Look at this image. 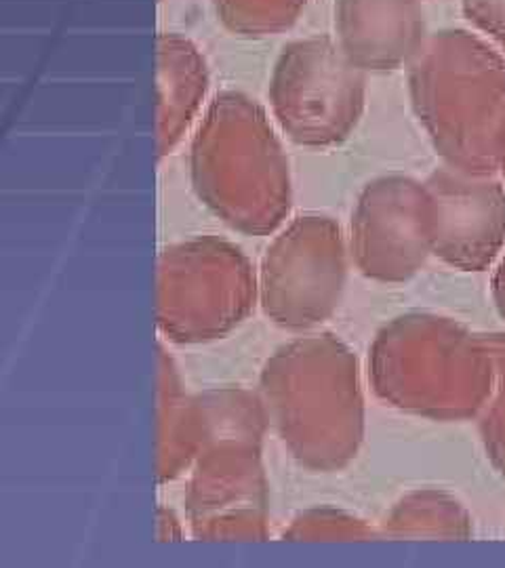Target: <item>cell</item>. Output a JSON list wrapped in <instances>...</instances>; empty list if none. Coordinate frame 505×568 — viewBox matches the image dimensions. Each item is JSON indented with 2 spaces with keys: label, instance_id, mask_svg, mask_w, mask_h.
Wrapping results in <instances>:
<instances>
[{
  "label": "cell",
  "instance_id": "5",
  "mask_svg": "<svg viewBox=\"0 0 505 568\" xmlns=\"http://www.w3.org/2000/svg\"><path fill=\"white\" fill-rule=\"evenodd\" d=\"M493 354L485 339L434 316H404L371 349L375 392L401 408L457 419L474 415L491 392Z\"/></svg>",
  "mask_w": 505,
  "mask_h": 568
},
{
  "label": "cell",
  "instance_id": "1",
  "mask_svg": "<svg viewBox=\"0 0 505 568\" xmlns=\"http://www.w3.org/2000/svg\"><path fill=\"white\" fill-rule=\"evenodd\" d=\"M262 403L307 469L333 471L356 457L364 426L356 358L333 335L283 345L263 368Z\"/></svg>",
  "mask_w": 505,
  "mask_h": 568
},
{
  "label": "cell",
  "instance_id": "12",
  "mask_svg": "<svg viewBox=\"0 0 505 568\" xmlns=\"http://www.w3.org/2000/svg\"><path fill=\"white\" fill-rule=\"evenodd\" d=\"M209 89V68L196 44L178 32L156 39V131L159 156L182 142Z\"/></svg>",
  "mask_w": 505,
  "mask_h": 568
},
{
  "label": "cell",
  "instance_id": "3",
  "mask_svg": "<svg viewBox=\"0 0 505 568\" xmlns=\"http://www.w3.org/2000/svg\"><path fill=\"white\" fill-rule=\"evenodd\" d=\"M408 93L448 166L491 175L505 121V61L476 34L446 28L408 61Z\"/></svg>",
  "mask_w": 505,
  "mask_h": 568
},
{
  "label": "cell",
  "instance_id": "18",
  "mask_svg": "<svg viewBox=\"0 0 505 568\" xmlns=\"http://www.w3.org/2000/svg\"><path fill=\"white\" fill-rule=\"evenodd\" d=\"M495 164L497 169L504 173L505 178V121L499 129V135H497V145H495Z\"/></svg>",
  "mask_w": 505,
  "mask_h": 568
},
{
  "label": "cell",
  "instance_id": "17",
  "mask_svg": "<svg viewBox=\"0 0 505 568\" xmlns=\"http://www.w3.org/2000/svg\"><path fill=\"white\" fill-rule=\"evenodd\" d=\"M462 9L472 26L505 49V0H462Z\"/></svg>",
  "mask_w": 505,
  "mask_h": 568
},
{
  "label": "cell",
  "instance_id": "7",
  "mask_svg": "<svg viewBox=\"0 0 505 568\" xmlns=\"http://www.w3.org/2000/svg\"><path fill=\"white\" fill-rule=\"evenodd\" d=\"M340 42L310 37L289 42L270 79V103L291 142L331 148L361 121L366 79Z\"/></svg>",
  "mask_w": 505,
  "mask_h": 568
},
{
  "label": "cell",
  "instance_id": "9",
  "mask_svg": "<svg viewBox=\"0 0 505 568\" xmlns=\"http://www.w3.org/2000/svg\"><path fill=\"white\" fill-rule=\"evenodd\" d=\"M432 253L425 183L382 178L368 183L352 213V255L364 276L398 283Z\"/></svg>",
  "mask_w": 505,
  "mask_h": 568
},
{
  "label": "cell",
  "instance_id": "8",
  "mask_svg": "<svg viewBox=\"0 0 505 568\" xmlns=\"http://www.w3.org/2000/svg\"><path fill=\"white\" fill-rule=\"evenodd\" d=\"M345 244L340 225L323 215H302L270 244L260 274L265 316L284 328L326 321L345 284Z\"/></svg>",
  "mask_w": 505,
  "mask_h": 568
},
{
  "label": "cell",
  "instance_id": "10",
  "mask_svg": "<svg viewBox=\"0 0 505 568\" xmlns=\"http://www.w3.org/2000/svg\"><path fill=\"white\" fill-rule=\"evenodd\" d=\"M432 253L462 270H485L505 243V190L491 175L455 166L427 182Z\"/></svg>",
  "mask_w": 505,
  "mask_h": 568
},
{
  "label": "cell",
  "instance_id": "13",
  "mask_svg": "<svg viewBox=\"0 0 505 568\" xmlns=\"http://www.w3.org/2000/svg\"><path fill=\"white\" fill-rule=\"evenodd\" d=\"M159 480L166 483L196 459L201 447V415L196 398L183 394L173 361L159 347Z\"/></svg>",
  "mask_w": 505,
  "mask_h": 568
},
{
  "label": "cell",
  "instance_id": "4",
  "mask_svg": "<svg viewBox=\"0 0 505 568\" xmlns=\"http://www.w3.org/2000/svg\"><path fill=\"white\" fill-rule=\"evenodd\" d=\"M201 447L185 495L190 523L201 539H263L265 480L262 398L241 387L209 389L196 398Z\"/></svg>",
  "mask_w": 505,
  "mask_h": 568
},
{
  "label": "cell",
  "instance_id": "14",
  "mask_svg": "<svg viewBox=\"0 0 505 568\" xmlns=\"http://www.w3.org/2000/svg\"><path fill=\"white\" fill-rule=\"evenodd\" d=\"M223 26L244 39L274 37L300 20L305 0H213Z\"/></svg>",
  "mask_w": 505,
  "mask_h": 568
},
{
  "label": "cell",
  "instance_id": "11",
  "mask_svg": "<svg viewBox=\"0 0 505 568\" xmlns=\"http://www.w3.org/2000/svg\"><path fill=\"white\" fill-rule=\"evenodd\" d=\"M335 32L363 72H392L415 58L425 34L422 0H335Z\"/></svg>",
  "mask_w": 505,
  "mask_h": 568
},
{
  "label": "cell",
  "instance_id": "2",
  "mask_svg": "<svg viewBox=\"0 0 505 568\" xmlns=\"http://www.w3.org/2000/svg\"><path fill=\"white\" fill-rule=\"evenodd\" d=\"M194 192L223 224L249 236L272 234L291 211V173L267 114L244 93L223 91L190 148Z\"/></svg>",
  "mask_w": 505,
  "mask_h": 568
},
{
  "label": "cell",
  "instance_id": "16",
  "mask_svg": "<svg viewBox=\"0 0 505 568\" xmlns=\"http://www.w3.org/2000/svg\"><path fill=\"white\" fill-rule=\"evenodd\" d=\"M371 530L364 528L358 520L345 516L342 511L331 508L310 509L302 514L293 527L284 530V539H344V537H364Z\"/></svg>",
  "mask_w": 505,
  "mask_h": 568
},
{
  "label": "cell",
  "instance_id": "15",
  "mask_svg": "<svg viewBox=\"0 0 505 568\" xmlns=\"http://www.w3.org/2000/svg\"><path fill=\"white\" fill-rule=\"evenodd\" d=\"M453 520L467 523L464 511L455 501H448L436 493H417L403 501L390 516V527L401 535H467L464 525H453Z\"/></svg>",
  "mask_w": 505,
  "mask_h": 568
},
{
  "label": "cell",
  "instance_id": "6",
  "mask_svg": "<svg viewBox=\"0 0 505 568\" xmlns=\"http://www.w3.org/2000/svg\"><path fill=\"white\" fill-rule=\"evenodd\" d=\"M260 295L239 246L199 236L166 246L159 257L156 325L178 344H201L241 325Z\"/></svg>",
  "mask_w": 505,
  "mask_h": 568
}]
</instances>
